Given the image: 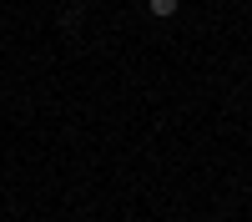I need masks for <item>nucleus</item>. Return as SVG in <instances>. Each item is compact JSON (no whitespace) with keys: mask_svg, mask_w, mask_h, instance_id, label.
<instances>
[{"mask_svg":"<svg viewBox=\"0 0 252 222\" xmlns=\"http://www.w3.org/2000/svg\"><path fill=\"white\" fill-rule=\"evenodd\" d=\"M152 15H177V0H152Z\"/></svg>","mask_w":252,"mask_h":222,"instance_id":"1","label":"nucleus"}]
</instances>
